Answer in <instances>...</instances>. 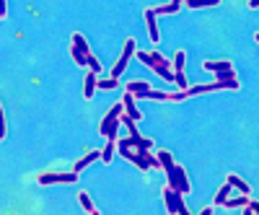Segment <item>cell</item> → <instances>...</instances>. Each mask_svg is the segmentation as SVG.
Listing matches in <instances>:
<instances>
[{"instance_id": "1", "label": "cell", "mask_w": 259, "mask_h": 215, "mask_svg": "<svg viewBox=\"0 0 259 215\" xmlns=\"http://www.w3.org/2000/svg\"><path fill=\"white\" fill-rule=\"evenodd\" d=\"M156 156H158V168L166 174V187L182 192V195L187 197L189 192H192V184H189V177H187L184 166H179V163L174 161V156L168 153V150H158Z\"/></svg>"}, {"instance_id": "2", "label": "cell", "mask_w": 259, "mask_h": 215, "mask_svg": "<svg viewBox=\"0 0 259 215\" xmlns=\"http://www.w3.org/2000/svg\"><path fill=\"white\" fill-rule=\"evenodd\" d=\"M117 150H119V156L127 158V161H133L140 171H150V168H158V156H153L148 148H140L135 145L130 138H119L117 143Z\"/></svg>"}, {"instance_id": "3", "label": "cell", "mask_w": 259, "mask_h": 215, "mask_svg": "<svg viewBox=\"0 0 259 215\" xmlns=\"http://www.w3.org/2000/svg\"><path fill=\"white\" fill-rule=\"evenodd\" d=\"M138 62H143V65L145 68H150V70H153L156 75H161L166 83H174V62H168L158 50H153V52H143V50H138Z\"/></svg>"}, {"instance_id": "4", "label": "cell", "mask_w": 259, "mask_h": 215, "mask_svg": "<svg viewBox=\"0 0 259 215\" xmlns=\"http://www.w3.org/2000/svg\"><path fill=\"white\" fill-rule=\"evenodd\" d=\"M239 78H233V80H226V78H215L212 83H200V85H189L184 94V99L189 96H200V94H210V91H239Z\"/></svg>"}, {"instance_id": "5", "label": "cell", "mask_w": 259, "mask_h": 215, "mask_svg": "<svg viewBox=\"0 0 259 215\" xmlns=\"http://www.w3.org/2000/svg\"><path fill=\"white\" fill-rule=\"evenodd\" d=\"M122 114H124V104L122 101H117V104H112V109L104 114V119L99 122V135H104V138H114V135H119V122H122Z\"/></svg>"}, {"instance_id": "6", "label": "cell", "mask_w": 259, "mask_h": 215, "mask_svg": "<svg viewBox=\"0 0 259 215\" xmlns=\"http://www.w3.org/2000/svg\"><path fill=\"white\" fill-rule=\"evenodd\" d=\"M161 197H163L166 212H171V215H187V212H189V210H187V205H184V195H182V192L166 187Z\"/></svg>"}, {"instance_id": "7", "label": "cell", "mask_w": 259, "mask_h": 215, "mask_svg": "<svg viewBox=\"0 0 259 215\" xmlns=\"http://www.w3.org/2000/svg\"><path fill=\"white\" fill-rule=\"evenodd\" d=\"M138 55V41L130 36V39H124V50H122V55H119V60L114 62V68H112V78H119L124 70H127V62L133 60Z\"/></svg>"}, {"instance_id": "8", "label": "cell", "mask_w": 259, "mask_h": 215, "mask_svg": "<svg viewBox=\"0 0 259 215\" xmlns=\"http://www.w3.org/2000/svg\"><path fill=\"white\" fill-rule=\"evenodd\" d=\"M202 68L215 73V78H226V80H233L236 73H233V65L228 60H210V62H202Z\"/></svg>"}, {"instance_id": "9", "label": "cell", "mask_w": 259, "mask_h": 215, "mask_svg": "<svg viewBox=\"0 0 259 215\" xmlns=\"http://www.w3.org/2000/svg\"><path fill=\"white\" fill-rule=\"evenodd\" d=\"M78 174L75 171H68V174H39L36 184L39 187H52V184H75Z\"/></svg>"}, {"instance_id": "10", "label": "cell", "mask_w": 259, "mask_h": 215, "mask_svg": "<svg viewBox=\"0 0 259 215\" xmlns=\"http://www.w3.org/2000/svg\"><path fill=\"white\" fill-rule=\"evenodd\" d=\"M122 104H124V114L127 117H133L135 122H143V112L138 109V96L135 94H130V91H124V96H122Z\"/></svg>"}, {"instance_id": "11", "label": "cell", "mask_w": 259, "mask_h": 215, "mask_svg": "<svg viewBox=\"0 0 259 215\" xmlns=\"http://www.w3.org/2000/svg\"><path fill=\"white\" fill-rule=\"evenodd\" d=\"M96 89H99V73L89 70V73H85V80H83V99L91 101L96 96Z\"/></svg>"}, {"instance_id": "12", "label": "cell", "mask_w": 259, "mask_h": 215, "mask_svg": "<svg viewBox=\"0 0 259 215\" xmlns=\"http://www.w3.org/2000/svg\"><path fill=\"white\" fill-rule=\"evenodd\" d=\"M158 16H156V11L153 8H148L145 11V24H148V36H150V41L153 45H158L161 41V34H158V21H156Z\"/></svg>"}, {"instance_id": "13", "label": "cell", "mask_w": 259, "mask_h": 215, "mask_svg": "<svg viewBox=\"0 0 259 215\" xmlns=\"http://www.w3.org/2000/svg\"><path fill=\"white\" fill-rule=\"evenodd\" d=\"M99 158H101V150H89V153H85L80 161H75L73 171H75V174H80V171H85V168H89L91 163H96Z\"/></svg>"}, {"instance_id": "14", "label": "cell", "mask_w": 259, "mask_h": 215, "mask_svg": "<svg viewBox=\"0 0 259 215\" xmlns=\"http://www.w3.org/2000/svg\"><path fill=\"white\" fill-rule=\"evenodd\" d=\"M117 143H119V135H114V138H106V145L101 148V163H112V158H114V150H117Z\"/></svg>"}, {"instance_id": "15", "label": "cell", "mask_w": 259, "mask_h": 215, "mask_svg": "<svg viewBox=\"0 0 259 215\" xmlns=\"http://www.w3.org/2000/svg\"><path fill=\"white\" fill-rule=\"evenodd\" d=\"M153 85H150L145 78H135V80H130L127 85H124V91H130V94H135V96H140V94H145V91H150Z\"/></svg>"}, {"instance_id": "16", "label": "cell", "mask_w": 259, "mask_h": 215, "mask_svg": "<svg viewBox=\"0 0 259 215\" xmlns=\"http://www.w3.org/2000/svg\"><path fill=\"white\" fill-rule=\"evenodd\" d=\"M231 189H233V184H231V182H223V184L218 187V192H215L212 205H215V207H223V205H226V200L231 197Z\"/></svg>"}, {"instance_id": "17", "label": "cell", "mask_w": 259, "mask_h": 215, "mask_svg": "<svg viewBox=\"0 0 259 215\" xmlns=\"http://www.w3.org/2000/svg\"><path fill=\"white\" fill-rule=\"evenodd\" d=\"M78 205H80V207H83L85 212H91V215H99V207H96V205H94V200L89 197V192H83V189L78 192Z\"/></svg>"}, {"instance_id": "18", "label": "cell", "mask_w": 259, "mask_h": 215, "mask_svg": "<svg viewBox=\"0 0 259 215\" xmlns=\"http://www.w3.org/2000/svg\"><path fill=\"white\" fill-rule=\"evenodd\" d=\"M249 205V195H241V197H228L223 210H244Z\"/></svg>"}, {"instance_id": "19", "label": "cell", "mask_w": 259, "mask_h": 215, "mask_svg": "<svg viewBox=\"0 0 259 215\" xmlns=\"http://www.w3.org/2000/svg\"><path fill=\"white\" fill-rule=\"evenodd\" d=\"M226 182H231V184H233V189H239L241 195H251V187H249V182H246V179L236 177V174H228V179H226Z\"/></svg>"}, {"instance_id": "20", "label": "cell", "mask_w": 259, "mask_h": 215, "mask_svg": "<svg viewBox=\"0 0 259 215\" xmlns=\"http://www.w3.org/2000/svg\"><path fill=\"white\" fill-rule=\"evenodd\" d=\"M70 57H73V62H75L78 68H89V55L80 52L75 45H70Z\"/></svg>"}, {"instance_id": "21", "label": "cell", "mask_w": 259, "mask_h": 215, "mask_svg": "<svg viewBox=\"0 0 259 215\" xmlns=\"http://www.w3.org/2000/svg\"><path fill=\"white\" fill-rule=\"evenodd\" d=\"M179 8H182L179 3H163V6H158V8H153V11H156V16H174Z\"/></svg>"}, {"instance_id": "22", "label": "cell", "mask_w": 259, "mask_h": 215, "mask_svg": "<svg viewBox=\"0 0 259 215\" xmlns=\"http://www.w3.org/2000/svg\"><path fill=\"white\" fill-rule=\"evenodd\" d=\"M218 3H221V0H189L187 8L197 11V8H212V6H218Z\"/></svg>"}, {"instance_id": "23", "label": "cell", "mask_w": 259, "mask_h": 215, "mask_svg": "<svg viewBox=\"0 0 259 215\" xmlns=\"http://www.w3.org/2000/svg\"><path fill=\"white\" fill-rule=\"evenodd\" d=\"M117 85H119V78H99V89L101 91H114L117 89Z\"/></svg>"}, {"instance_id": "24", "label": "cell", "mask_w": 259, "mask_h": 215, "mask_svg": "<svg viewBox=\"0 0 259 215\" xmlns=\"http://www.w3.org/2000/svg\"><path fill=\"white\" fill-rule=\"evenodd\" d=\"M184 60H187V52H184V50H177L174 60H171V62H174V73H177V70H184Z\"/></svg>"}, {"instance_id": "25", "label": "cell", "mask_w": 259, "mask_h": 215, "mask_svg": "<svg viewBox=\"0 0 259 215\" xmlns=\"http://www.w3.org/2000/svg\"><path fill=\"white\" fill-rule=\"evenodd\" d=\"M174 83L179 85V91H187V89H189V80H187L184 70H177V75H174Z\"/></svg>"}, {"instance_id": "26", "label": "cell", "mask_w": 259, "mask_h": 215, "mask_svg": "<svg viewBox=\"0 0 259 215\" xmlns=\"http://www.w3.org/2000/svg\"><path fill=\"white\" fill-rule=\"evenodd\" d=\"M89 70H94V73H99V75H101V62L96 60V55H91V57H89Z\"/></svg>"}, {"instance_id": "27", "label": "cell", "mask_w": 259, "mask_h": 215, "mask_svg": "<svg viewBox=\"0 0 259 215\" xmlns=\"http://www.w3.org/2000/svg\"><path fill=\"white\" fill-rule=\"evenodd\" d=\"M244 215H259V202L249 200V205L244 207Z\"/></svg>"}, {"instance_id": "28", "label": "cell", "mask_w": 259, "mask_h": 215, "mask_svg": "<svg viewBox=\"0 0 259 215\" xmlns=\"http://www.w3.org/2000/svg\"><path fill=\"white\" fill-rule=\"evenodd\" d=\"M0 122H3V127H0V138H6V133H8V119H6V109H0Z\"/></svg>"}, {"instance_id": "29", "label": "cell", "mask_w": 259, "mask_h": 215, "mask_svg": "<svg viewBox=\"0 0 259 215\" xmlns=\"http://www.w3.org/2000/svg\"><path fill=\"white\" fill-rule=\"evenodd\" d=\"M8 16V0H0V18Z\"/></svg>"}, {"instance_id": "30", "label": "cell", "mask_w": 259, "mask_h": 215, "mask_svg": "<svg viewBox=\"0 0 259 215\" xmlns=\"http://www.w3.org/2000/svg\"><path fill=\"white\" fill-rule=\"evenodd\" d=\"M246 6H249L251 11H256V8H259V0H246Z\"/></svg>"}, {"instance_id": "31", "label": "cell", "mask_w": 259, "mask_h": 215, "mask_svg": "<svg viewBox=\"0 0 259 215\" xmlns=\"http://www.w3.org/2000/svg\"><path fill=\"white\" fill-rule=\"evenodd\" d=\"M210 212H215V205H212V207H202V210H200V215H210Z\"/></svg>"}, {"instance_id": "32", "label": "cell", "mask_w": 259, "mask_h": 215, "mask_svg": "<svg viewBox=\"0 0 259 215\" xmlns=\"http://www.w3.org/2000/svg\"><path fill=\"white\" fill-rule=\"evenodd\" d=\"M171 3H179V6L184 3V6H187V3H189V0H171Z\"/></svg>"}, {"instance_id": "33", "label": "cell", "mask_w": 259, "mask_h": 215, "mask_svg": "<svg viewBox=\"0 0 259 215\" xmlns=\"http://www.w3.org/2000/svg\"><path fill=\"white\" fill-rule=\"evenodd\" d=\"M254 41H256V45H259V31H256V34H254Z\"/></svg>"}]
</instances>
